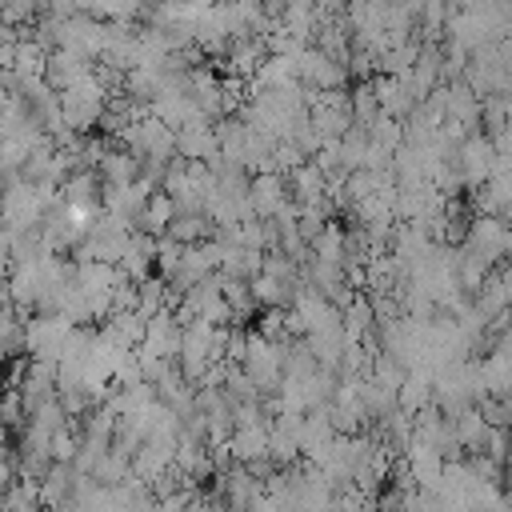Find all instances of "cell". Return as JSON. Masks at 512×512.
Instances as JSON below:
<instances>
[{
    "label": "cell",
    "mask_w": 512,
    "mask_h": 512,
    "mask_svg": "<svg viewBox=\"0 0 512 512\" xmlns=\"http://www.w3.org/2000/svg\"><path fill=\"white\" fill-rule=\"evenodd\" d=\"M56 188L52 184H32V180H8L0 184V224L8 232H32L44 224L48 208L56 204Z\"/></svg>",
    "instance_id": "cell-1"
},
{
    "label": "cell",
    "mask_w": 512,
    "mask_h": 512,
    "mask_svg": "<svg viewBox=\"0 0 512 512\" xmlns=\"http://www.w3.org/2000/svg\"><path fill=\"white\" fill-rule=\"evenodd\" d=\"M104 100H108V88L96 80V76H84L80 84L56 92V104H60V124L72 128L76 136L92 132L100 112H104Z\"/></svg>",
    "instance_id": "cell-2"
},
{
    "label": "cell",
    "mask_w": 512,
    "mask_h": 512,
    "mask_svg": "<svg viewBox=\"0 0 512 512\" xmlns=\"http://www.w3.org/2000/svg\"><path fill=\"white\" fill-rule=\"evenodd\" d=\"M464 252H472L476 260H484L488 268L500 264L512 248V236H508V224L500 216H476L464 224V240H460Z\"/></svg>",
    "instance_id": "cell-3"
},
{
    "label": "cell",
    "mask_w": 512,
    "mask_h": 512,
    "mask_svg": "<svg viewBox=\"0 0 512 512\" xmlns=\"http://www.w3.org/2000/svg\"><path fill=\"white\" fill-rule=\"evenodd\" d=\"M72 328H76V324H68L64 316L32 312V316H24V352H28L32 360H52V364H56L60 344H64V336H68Z\"/></svg>",
    "instance_id": "cell-4"
},
{
    "label": "cell",
    "mask_w": 512,
    "mask_h": 512,
    "mask_svg": "<svg viewBox=\"0 0 512 512\" xmlns=\"http://www.w3.org/2000/svg\"><path fill=\"white\" fill-rule=\"evenodd\" d=\"M296 80H300L304 88L328 92V88H344V84H348V72H344L340 60H332L328 52H320V48L308 44V48L296 52Z\"/></svg>",
    "instance_id": "cell-5"
},
{
    "label": "cell",
    "mask_w": 512,
    "mask_h": 512,
    "mask_svg": "<svg viewBox=\"0 0 512 512\" xmlns=\"http://www.w3.org/2000/svg\"><path fill=\"white\" fill-rule=\"evenodd\" d=\"M492 140H488V132H468L460 144H456V156H452V164H456V172H460V180H464V188H476V184H484L488 180V172H492Z\"/></svg>",
    "instance_id": "cell-6"
},
{
    "label": "cell",
    "mask_w": 512,
    "mask_h": 512,
    "mask_svg": "<svg viewBox=\"0 0 512 512\" xmlns=\"http://www.w3.org/2000/svg\"><path fill=\"white\" fill-rule=\"evenodd\" d=\"M84 76H92V60H84V56H76V52H68V48H52L48 60H44V76H40V80H44L52 92H64V88L80 84Z\"/></svg>",
    "instance_id": "cell-7"
},
{
    "label": "cell",
    "mask_w": 512,
    "mask_h": 512,
    "mask_svg": "<svg viewBox=\"0 0 512 512\" xmlns=\"http://www.w3.org/2000/svg\"><path fill=\"white\" fill-rule=\"evenodd\" d=\"M284 200H288V184H284L280 172H256V176H248V208H252V216L268 220Z\"/></svg>",
    "instance_id": "cell-8"
},
{
    "label": "cell",
    "mask_w": 512,
    "mask_h": 512,
    "mask_svg": "<svg viewBox=\"0 0 512 512\" xmlns=\"http://www.w3.org/2000/svg\"><path fill=\"white\" fill-rule=\"evenodd\" d=\"M140 344L148 352L164 356V360H176V352H180V324H176L172 308H160V312H152L144 320V340Z\"/></svg>",
    "instance_id": "cell-9"
},
{
    "label": "cell",
    "mask_w": 512,
    "mask_h": 512,
    "mask_svg": "<svg viewBox=\"0 0 512 512\" xmlns=\"http://www.w3.org/2000/svg\"><path fill=\"white\" fill-rule=\"evenodd\" d=\"M216 152V132L208 116H196L176 128V156L180 160H208Z\"/></svg>",
    "instance_id": "cell-10"
},
{
    "label": "cell",
    "mask_w": 512,
    "mask_h": 512,
    "mask_svg": "<svg viewBox=\"0 0 512 512\" xmlns=\"http://www.w3.org/2000/svg\"><path fill=\"white\" fill-rule=\"evenodd\" d=\"M440 92H444V120H456L468 132H476V124H480V96L464 80H448Z\"/></svg>",
    "instance_id": "cell-11"
},
{
    "label": "cell",
    "mask_w": 512,
    "mask_h": 512,
    "mask_svg": "<svg viewBox=\"0 0 512 512\" xmlns=\"http://www.w3.org/2000/svg\"><path fill=\"white\" fill-rule=\"evenodd\" d=\"M228 452H232L236 464H248V460L268 456V420L232 428V436H228Z\"/></svg>",
    "instance_id": "cell-12"
},
{
    "label": "cell",
    "mask_w": 512,
    "mask_h": 512,
    "mask_svg": "<svg viewBox=\"0 0 512 512\" xmlns=\"http://www.w3.org/2000/svg\"><path fill=\"white\" fill-rule=\"evenodd\" d=\"M72 480H76V468H72V464L52 460V464H48V472L36 480L40 508H60V504H68V496H72Z\"/></svg>",
    "instance_id": "cell-13"
},
{
    "label": "cell",
    "mask_w": 512,
    "mask_h": 512,
    "mask_svg": "<svg viewBox=\"0 0 512 512\" xmlns=\"http://www.w3.org/2000/svg\"><path fill=\"white\" fill-rule=\"evenodd\" d=\"M96 176L104 188H120V184H132L140 176V156H132L128 148H108V156L96 164Z\"/></svg>",
    "instance_id": "cell-14"
},
{
    "label": "cell",
    "mask_w": 512,
    "mask_h": 512,
    "mask_svg": "<svg viewBox=\"0 0 512 512\" xmlns=\"http://www.w3.org/2000/svg\"><path fill=\"white\" fill-rule=\"evenodd\" d=\"M284 184H288V200H296V204H316V200H324V176H320V168H316L312 160L296 164V168L284 176Z\"/></svg>",
    "instance_id": "cell-15"
},
{
    "label": "cell",
    "mask_w": 512,
    "mask_h": 512,
    "mask_svg": "<svg viewBox=\"0 0 512 512\" xmlns=\"http://www.w3.org/2000/svg\"><path fill=\"white\" fill-rule=\"evenodd\" d=\"M424 404H432V372L428 368H408L404 380L396 384V408L420 412Z\"/></svg>",
    "instance_id": "cell-16"
},
{
    "label": "cell",
    "mask_w": 512,
    "mask_h": 512,
    "mask_svg": "<svg viewBox=\"0 0 512 512\" xmlns=\"http://www.w3.org/2000/svg\"><path fill=\"white\" fill-rule=\"evenodd\" d=\"M164 236H172L176 244H200V240H212L216 236V224L200 212H176L168 224H164Z\"/></svg>",
    "instance_id": "cell-17"
},
{
    "label": "cell",
    "mask_w": 512,
    "mask_h": 512,
    "mask_svg": "<svg viewBox=\"0 0 512 512\" xmlns=\"http://www.w3.org/2000/svg\"><path fill=\"white\" fill-rule=\"evenodd\" d=\"M176 216V208H172V196L168 192H148V200H144V212H140V220H136V228L140 232H148V236H164V224Z\"/></svg>",
    "instance_id": "cell-18"
},
{
    "label": "cell",
    "mask_w": 512,
    "mask_h": 512,
    "mask_svg": "<svg viewBox=\"0 0 512 512\" xmlns=\"http://www.w3.org/2000/svg\"><path fill=\"white\" fill-rule=\"evenodd\" d=\"M364 132H368V144H376V148H384V152H396V148L404 144L400 120H396V116H384V112H376V116L364 124Z\"/></svg>",
    "instance_id": "cell-19"
},
{
    "label": "cell",
    "mask_w": 512,
    "mask_h": 512,
    "mask_svg": "<svg viewBox=\"0 0 512 512\" xmlns=\"http://www.w3.org/2000/svg\"><path fill=\"white\" fill-rule=\"evenodd\" d=\"M144 0H80V12L96 20H136Z\"/></svg>",
    "instance_id": "cell-20"
},
{
    "label": "cell",
    "mask_w": 512,
    "mask_h": 512,
    "mask_svg": "<svg viewBox=\"0 0 512 512\" xmlns=\"http://www.w3.org/2000/svg\"><path fill=\"white\" fill-rule=\"evenodd\" d=\"M248 292H252L256 308H284V304H288V296H292L280 280H272V276H264V272H256V276L248 280Z\"/></svg>",
    "instance_id": "cell-21"
},
{
    "label": "cell",
    "mask_w": 512,
    "mask_h": 512,
    "mask_svg": "<svg viewBox=\"0 0 512 512\" xmlns=\"http://www.w3.org/2000/svg\"><path fill=\"white\" fill-rule=\"evenodd\" d=\"M160 308H168V284H164L160 276L136 280V312H140V316H152V312H160Z\"/></svg>",
    "instance_id": "cell-22"
},
{
    "label": "cell",
    "mask_w": 512,
    "mask_h": 512,
    "mask_svg": "<svg viewBox=\"0 0 512 512\" xmlns=\"http://www.w3.org/2000/svg\"><path fill=\"white\" fill-rule=\"evenodd\" d=\"M308 248H312V256H316V260H328V264H340V260H344V228L328 220V224L320 228V236H316V240H312Z\"/></svg>",
    "instance_id": "cell-23"
},
{
    "label": "cell",
    "mask_w": 512,
    "mask_h": 512,
    "mask_svg": "<svg viewBox=\"0 0 512 512\" xmlns=\"http://www.w3.org/2000/svg\"><path fill=\"white\" fill-rule=\"evenodd\" d=\"M376 112H380V104H376L372 80H360V84L348 92V116H352V124H368Z\"/></svg>",
    "instance_id": "cell-24"
},
{
    "label": "cell",
    "mask_w": 512,
    "mask_h": 512,
    "mask_svg": "<svg viewBox=\"0 0 512 512\" xmlns=\"http://www.w3.org/2000/svg\"><path fill=\"white\" fill-rule=\"evenodd\" d=\"M40 12V0H0V16L16 28V24H32V16Z\"/></svg>",
    "instance_id": "cell-25"
},
{
    "label": "cell",
    "mask_w": 512,
    "mask_h": 512,
    "mask_svg": "<svg viewBox=\"0 0 512 512\" xmlns=\"http://www.w3.org/2000/svg\"><path fill=\"white\" fill-rule=\"evenodd\" d=\"M416 16H420V20H424V28L436 36V32L444 28V20H448V0H424Z\"/></svg>",
    "instance_id": "cell-26"
},
{
    "label": "cell",
    "mask_w": 512,
    "mask_h": 512,
    "mask_svg": "<svg viewBox=\"0 0 512 512\" xmlns=\"http://www.w3.org/2000/svg\"><path fill=\"white\" fill-rule=\"evenodd\" d=\"M256 332L268 336V340H280V336H284V308H260Z\"/></svg>",
    "instance_id": "cell-27"
},
{
    "label": "cell",
    "mask_w": 512,
    "mask_h": 512,
    "mask_svg": "<svg viewBox=\"0 0 512 512\" xmlns=\"http://www.w3.org/2000/svg\"><path fill=\"white\" fill-rule=\"evenodd\" d=\"M12 480H16V464H12V456H0V492H4Z\"/></svg>",
    "instance_id": "cell-28"
},
{
    "label": "cell",
    "mask_w": 512,
    "mask_h": 512,
    "mask_svg": "<svg viewBox=\"0 0 512 512\" xmlns=\"http://www.w3.org/2000/svg\"><path fill=\"white\" fill-rule=\"evenodd\" d=\"M8 448H12V436H8V428L0 424V456H8Z\"/></svg>",
    "instance_id": "cell-29"
}]
</instances>
